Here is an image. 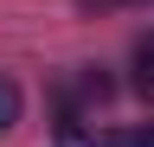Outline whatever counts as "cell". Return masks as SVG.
<instances>
[{
    "label": "cell",
    "mask_w": 154,
    "mask_h": 147,
    "mask_svg": "<svg viewBox=\"0 0 154 147\" xmlns=\"http://www.w3.org/2000/svg\"><path fill=\"white\" fill-rule=\"evenodd\" d=\"M135 96H148V102H154V39L135 45Z\"/></svg>",
    "instance_id": "1"
},
{
    "label": "cell",
    "mask_w": 154,
    "mask_h": 147,
    "mask_svg": "<svg viewBox=\"0 0 154 147\" xmlns=\"http://www.w3.org/2000/svg\"><path fill=\"white\" fill-rule=\"evenodd\" d=\"M13 122H19V83H13V77H0V134H7Z\"/></svg>",
    "instance_id": "2"
},
{
    "label": "cell",
    "mask_w": 154,
    "mask_h": 147,
    "mask_svg": "<svg viewBox=\"0 0 154 147\" xmlns=\"http://www.w3.org/2000/svg\"><path fill=\"white\" fill-rule=\"evenodd\" d=\"M96 147H154V128H122V134H96Z\"/></svg>",
    "instance_id": "3"
}]
</instances>
